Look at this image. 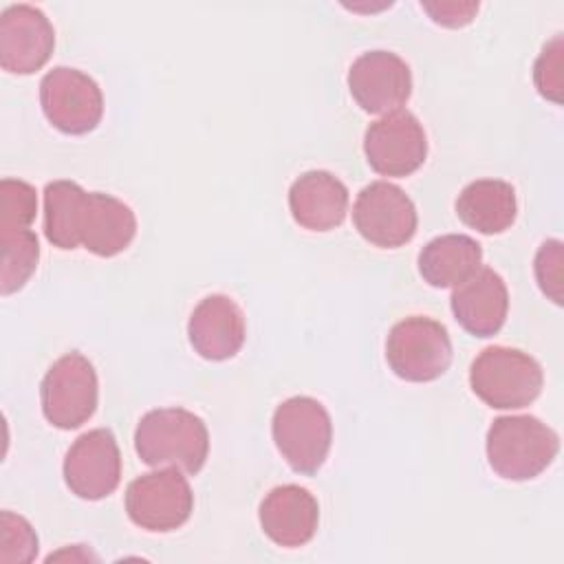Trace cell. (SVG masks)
<instances>
[{"label": "cell", "instance_id": "e0dca14e", "mask_svg": "<svg viewBox=\"0 0 564 564\" xmlns=\"http://www.w3.org/2000/svg\"><path fill=\"white\" fill-rule=\"evenodd\" d=\"M134 234L137 216L130 205L104 192H86L77 223L79 247L99 258H112L130 247Z\"/></svg>", "mask_w": 564, "mask_h": 564}, {"label": "cell", "instance_id": "5b68a950", "mask_svg": "<svg viewBox=\"0 0 564 564\" xmlns=\"http://www.w3.org/2000/svg\"><path fill=\"white\" fill-rule=\"evenodd\" d=\"M390 370L412 383H427L447 372L452 364V339L447 328L423 315L397 322L386 339Z\"/></svg>", "mask_w": 564, "mask_h": 564}, {"label": "cell", "instance_id": "4fadbf2b", "mask_svg": "<svg viewBox=\"0 0 564 564\" xmlns=\"http://www.w3.org/2000/svg\"><path fill=\"white\" fill-rule=\"evenodd\" d=\"M55 48V29L31 4H11L0 13V66L13 75L40 70Z\"/></svg>", "mask_w": 564, "mask_h": 564}, {"label": "cell", "instance_id": "9c48e42d", "mask_svg": "<svg viewBox=\"0 0 564 564\" xmlns=\"http://www.w3.org/2000/svg\"><path fill=\"white\" fill-rule=\"evenodd\" d=\"M352 223L364 240L381 249H397L416 234V207L412 198L388 181L366 185L352 205Z\"/></svg>", "mask_w": 564, "mask_h": 564}, {"label": "cell", "instance_id": "6da1fadb", "mask_svg": "<svg viewBox=\"0 0 564 564\" xmlns=\"http://www.w3.org/2000/svg\"><path fill=\"white\" fill-rule=\"evenodd\" d=\"M134 449L150 467L198 474L209 454V432L203 419L185 408H156L137 423Z\"/></svg>", "mask_w": 564, "mask_h": 564}, {"label": "cell", "instance_id": "484cf974", "mask_svg": "<svg viewBox=\"0 0 564 564\" xmlns=\"http://www.w3.org/2000/svg\"><path fill=\"white\" fill-rule=\"evenodd\" d=\"M562 242L560 240H546L540 245L535 253V280L542 289V293L553 300L555 304H562Z\"/></svg>", "mask_w": 564, "mask_h": 564}, {"label": "cell", "instance_id": "ffe728a7", "mask_svg": "<svg viewBox=\"0 0 564 564\" xmlns=\"http://www.w3.org/2000/svg\"><path fill=\"white\" fill-rule=\"evenodd\" d=\"M482 264L480 245L465 234H445L430 240L419 253L421 278L436 289H454Z\"/></svg>", "mask_w": 564, "mask_h": 564}, {"label": "cell", "instance_id": "9a60e30c", "mask_svg": "<svg viewBox=\"0 0 564 564\" xmlns=\"http://www.w3.org/2000/svg\"><path fill=\"white\" fill-rule=\"evenodd\" d=\"M258 518L271 542L295 549L313 540L319 522V507L308 489L300 485H280L262 498Z\"/></svg>", "mask_w": 564, "mask_h": 564}, {"label": "cell", "instance_id": "5bb4252c", "mask_svg": "<svg viewBox=\"0 0 564 564\" xmlns=\"http://www.w3.org/2000/svg\"><path fill=\"white\" fill-rule=\"evenodd\" d=\"M187 337L203 359H231L245 344L247 324L240 306L220 293L203 297L187 322Z\"/></svg>", "mask_w": 564, "mask_h": 564}, {"label": "cell", "instance_id": "d4e9b609", "mask_svg": "<svg viewBox=\"0 0 564 564\" xmlns=\"http://www.w3.org/2000/svg\"><path fill=\"white\" fill-rule=\"evenodd\" d=\"M562 35H555L540 53L533 66V82L542 97L562 104L564 75H562Z\"/></svg>", "mask_w": 564, "mask_h": 564}, {"label": "cell", "instance_id": "4316f807", "mask_svg": "<svg viewBox=\"0 0 564 564\" xmlns=\"http://www.w3.org/2000/svg\"><path fill=\"white\" fill-rule=\"evenodd\" d=\"M421 9L430 13L436 24L460 29L474 20L478 2H421Z\"/></svg>", "mask_w": 564, "mask_h": 564}, {"label": "cell", "instance_id": "7c38bea8", "mask_svg": "<svg viewBox=\"0 0 564 564\" xmlns=\"http://www.w3.org/2000/svg\"><path fill=\"white\" fill-rule=\"evenodd\" d=\"M348 90L361 110L388 115L410 99L412 73L397 53L368 51L350 64Z\"/></svg>", "mask_w": 564, "mask_h": 564}, {"label": "cell", "instance_id": "2e32d148", "mask_svg": "<svg viewBox=\"0 0 564 564\" xmlns=\"http://www.w3.org/2000/svg\"><path fill=\"white\" fill-rule=\"evenodd\" d=\"M456 322L474 337L496 335L507 319L509 291L505 280L489 267H480L465 282L454 286L449 297Z\"/></svg>", "mask_w": 564, "mask_h": 564}, {"label": "cell", "instance_id": "8992f818", "mask_svg": "<svg viewBox=\"0 0 564 564\" xmlns=\"http://www.w3.org/2000/svg\"><path fill=\"white\" fill-rule=\"evenodd\" d=\"M99 383L93 364L82 352L59 357L40 383L44 419L59 430L84 425L97 410Z\"/></svg>", "mask_w": 564, "mask_h": 564}, {"label": "cell", "instance_id": "cb8c5ba5", "mask_svg": "<svg viewBox=\"0 0 564 564\" xmlns=\"http://www.w3.org/2000/svg\"><path fill=\"white\" fill-rule=\"evenodd\" d=\"M37 553L33 527L11 511L0 513V562H31Z\"/></svg>", "mask_w": 564, "mask_h": 564}, {"label": "cell", "instance_id": "ba28073f", "mask_svg": "<svg viewBox=\"0 0 564 564\" xmlns=\"http://www.w3.org/2000/svg\"><path fill=\"white\" fill-rule=\"evenodd\" d=\"M40 106L53 128L64 134L93 132L104 115L99 84L68 66H55L40 82Z\"/></svg>", "mask_w": 564, "mask_h": 564}, {"label": "cell", "instance_id": "52a82bcc", "mask_svg": "<svg viewBox=\"0 0 564 564\" xmlns=\"http://www.w3.org/2000/svg\"><path fill=\"white\" fill-rule=\"evenodd\" d=\"M192 511V487L176 467L141 474L126 489V513L145 531H174L189 520Z\"/></svg>", "mask_w": 564, "mask_h": 564}, {"label": "cell", "instance_id": "7402d4cb", "mask_svg": "<svg viewBox=\"0 0 564 564\" xmlns=\"http://www.w3.org/2000/svg\"><path fill=\"white\" fill-rule=\"evenodd\" d=\"M0 291L2 295H11L20 291L33 275L40 260V242L31 229H0Z\"/></svg>", "mask_w": 564, "mask_h": 564}, {"label": "cell", "instance_id": "8fae6325", "mask_svg": "<svg viewBox=\"0 0 564 564\" xmlns=\"http://www.w3.org/2000/svg\"><path fill=\"white\" fill-rule=\"evenodd\" d=\"M64 482L82 500L110 496L121 480V454L115 434L97 427L82 434L64 458Z\"/></svg>", "mask_w": 564, "mask_h": 564}, {"label": "cell", "instance_id": "d6986e66", "mask_svg": "<svg viewBox=\"0 0 564 564\" xmlns=\"http://www.w3.org/2000/svg\"><path fill=\"white\" fill-rule=\"evenodd\" d=\"M456 214L478 234H502L513 225L518 214L516 189L511 183L498 178L471 181L456 198Z\"/></svg>", "mask_w": 564, "mask_h": 564}, {"label": "cell", "instance_id": "603a6c76", "mask_svg": "<svg viewBox=\"0 0 564 564\" xmlns=\"http://www.w3.org/2000/svg\"><path fill=\"white\" fill-rule=\"evenodd\" d=\"M37 214L35 187L20 178L0 181V229H29Z\"/></svg>", "mask_w": 564, "mask_h": 564}, {"label": "cell", "instance_id": "7a4b0ae2", "mask_svg": "<svg viewBox=\"0 0 564 564\" xmlns=\"http://www.w3.org/2000/svg\"><path fill=\"white\" fill-rule=\"evenodd\" d=\"M489 467L505 480H531L540 476L560 452L553 427L531 414L498 416L487 430Z\"/></svg>", "mask_w": 564, "mask_h": 564}, {"label": "cell", "instance_id": "277c9868", "mask_svg": "<svg viewBox=\"0 0 564 564\" xmlns=\"http://www.w3.org/2000/svg\"><path fill=\"white\" fill-rule=\"evenodd\" d=\"M271 434L289 467L302 476H313L330 449V414L313 397H291L275 408Z\"/></svg>", "mask_w": 564, "mask_h": 564}, {"label": "cell", "instance_id": "30bf717a", "mask_svg": "<svg viewBox=\"0 0 564 564\" xmlns=\"http://www.w3.org/2000/svg\"><path fill=\"white\" fill-rule=\"evenodd\" d=\"M364 154L381 176H410L427 156V137L412 112L394 110L366 128Z\"/></svg>", "mask_w": 564, "mask_h": 564}, {"label": "cell", "instance_id": "ac0fdd59", "mask_svg": "<svg viewBox=\"0 0 564 564\" xmlns=\"http://www.w3.org/2000/svg\"><path fill=\"white\" fill-rule=\"evenodd\" d=\"M289 209L300 227L308 231H330L346 218L348 189L335 174L311 170L291 183Z\"/></svg>", "mask_w": 564, "mask_h": 564}, {"label": "cell", "instance_id": "3957f363", "mask_svg": "<svg viewBox=\"0 0 564 564\" xmlns=\"http://www.w3.org/2000/svg\"><path fill=\"white\" fill-rule=\"evenodd\" d=\"M469 386L489 408L520 410L540 397L544 372L529 352L489 346L471 361Z\"/></svg>", "mask_w": 564, "mask_h": 564}, {"label": "cell", "instance_id": "44dd1931", "mask_svg": "<svg viewBox=\"0 0 564 564\" xmlns=\"http://www.w3.org/2000/svg\"><path fill=\"white\" fill-rule=\"evenodd\" d=\"M86 189L75 181H53L44 187V236L64 251L79 247L77 223Z\"/></svg>", "mask_w": 564, "mask_h": 564}]
</instances>
